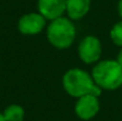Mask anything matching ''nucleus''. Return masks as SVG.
<instances>
[{
	"mask_svg": "<svg viewBox=\"0 0 122 121\" xmlns=\"http://www.w3.org/2000/svg\"><path fill=\"white\" fill-rule=\"evenodd\" d=\"M100 112V100L95 95H84L76 99L75 103V114L78 119L83 121H89L94 119Z\"/></svg>",
	"mask_w": 122,
	"mask_h": 121,
	"instance_id": "obj_6",
	"label": "nucleus"
},
{
	"mask_svg": "<svg viewBox=\"0 0 122 121\" xmlns=\"http://www.w3.org/2000/svg\"><path fill=\"white\" fill-rule=\"evenodd\" d=\"M91 76L102 90H116L122 87V65L116 59L98 61L91 70Z\"/></svg>",
	"mask_w": 122,
	"mask_h": 121,
	"instance_id": "obj_3",
	"label": "nucleus"
},
{
	"mask_svg": "<svg viewBox=\"0 0 122 121\" xmlns=\"http://www.w3.org/2000/svg\"><path fill=\"white\" fill-rule=\"evenodd\" d=\"M2 114L6 121H24L25 109L20 105L12 103L4 109Z\"/></svg>",
	"mask_w": 122,
	"mask_h": 121,
	"instance_id": "obj_9",
	"label": "nucleus"
},
{
	"mask_svg": "<svg viewBox=\"0 0 122 121\" xmlns=\"http://www.w3.org/2000/svg\"><path fill=\"white\" fill-rule=\"evenodd\" d=\"M65 8H66V0H38L37 1L38 12L47 21L65 16Z\"/></svg>",
	"mask_w": 122,
	"mask_h": 121,
	"instance_id": "obj_7",
	"label": "nucleus"
},
{
	"mask_svg": "<svg viewBox=\"0 0 122 121\" xmlns=\"http://www.w3.org/2000/svg\"><path fill=\"white\" fill-rule=\"evenodd\" d=\"M0 121H6V120H5V118H4V114H2V112H0Z\"/></svg>",
	"mask_w": 122,
	"mask_h": 121,
	"instance_id": "obj_13",
	"label": "nucleus"
},
{
	"mask_svg": "<svg viewBox=\"0 0 122 121\" xmlns=\"http://www.w3.org/2000/svg\"><path fill=\"white\" fill-rule=\"evenodd\" d=\"M45 30L49 43L58 50L70 47L74 44L77 35L74 20H71L66 16L49 21Z\"/></svg>",
	"mask_w": 122,
	"mask_h": 121,
	"instance_id": "obj_2",
	"label": "nucleus"
},
{
	"mask_svg": "<svg viewBox=\"0 0 122 121\" xmlns=\"http://www.w3.org/2000/svg\"><path fill=\"white\" fill-rule=\"evenodd\" d=\"M77 52L80 59L83 63L96 64L102 56V43L96 36H85L78 43Z\"/></svg>",
	"mask_w": 122,
	"mask_h": 121,
	"instance_id": "obj_4",
	"label": "nucleus"
},
{
	"mask_svg": "<svg viewBox=\"0 0 122 121\" xmlns=\"http://www.w3.org/2000/svg\"><path fill=\"white\" fill-rule=\"evenodd\" d=\"M116 61L119 62V64L122 65V47H120V51L117 52V56H116Z\"/></svg>",
	"mask_w": 122,
	"mask_h": 121,
	"instance_id": "obj_11",
	"label": "nucleus"
},
{
	"mask_svg": "<svg viewBox=\"0 0 122 121\" xmlns=\"http://www.w3.org/2000/svg\"><path fill=\"white\" fill-rule=\"evenodd\" d=\"M109 36H110L112 42L116 46L122 47V19L113 25V27L110 29Z\"/></svg>",
	"mask_w": 122,
	"mask_h": 121,
	"instance_id": "obj_10",
	"label": "nucleus"
},
{
	"mask_svg": "<svg viewBox=\"0 0 122 121\" xmlns=\"http://www.w3.org/2000/svg\"><path fill=\"white\" fill-rule=\"evenodd\" d=\"M117 12L122 19V0H119V2H117Z\"/></svg>",
	"mask_w": 122,
	"mask_h": 121,
	"instance_id": "obj_12",
	"label": "nucleus"
},
{
	"mask_svg": "<svg viewBox=\"0 0 122 121\" xmlns=\"http://www.w3.org/2000/svg\"><path fill=\"white\" fill-rule=\"evenodd\" d=\"M62 85L64 91L75 99L89 94L100 97L102 94V89L95 83L91 74L81 68H71L65 71L62 77Z\"/></svg>",
	"mask_w": 122,
	"mask_h": 121,
	"instance_id": "obj_1",
	"label": "nucleus"
},
{
	"mask_svg": "<svg viewBox=\"0 0 122 121\" xmlns=\"http://www.w3.org/2000/svg\"><path fill=\"white\" fill-rule=\"evenodd\" d=\"M91 0H66L65 16L71 20H81L90 11Z\"/></svg>",
	"mask_w": 122,
	"mask_h": 121,
	"instance_id": "obj_8",
	"label": "nucleus"
},
{
	"mask_svg": "<svg viewBox=\"0 0 122 121\" xmlns=\"http://www.w3.org/2000/svg\"><path fill=\"white\" fill-rule=\"evenodd\" d=\"M47 26V20L37 12H29L23 14L17 24L18 31L25 36H36Z\"/></svg>",
	"mask_w": 122,
	"mask_h": 121,
	"instance_id": "obj_5",
	"label": "nucleus"
}]
</instances>
